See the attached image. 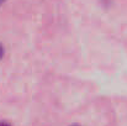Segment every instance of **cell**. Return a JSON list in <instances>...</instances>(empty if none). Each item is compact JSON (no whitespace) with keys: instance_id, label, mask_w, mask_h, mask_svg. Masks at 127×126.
<instances>
[{"instance_id":"1","label":"cell","mask_w":127,"mask_h":126,"mask_svg":"<svg viewBox=\"0 0 127 126\" xmlns=\"http://www.w3.org/2000/svg\"><path fill=\"white\" fill-rule=\"evenodd\" d=\"M2 56H4V47L0 44V59L2 58Z\"/></svg>"},{"instance_id":"3","label":"cell","mask_w":127,"mask_h":126,"mask_svg":"<svg viewBox=\"0 0 127 126\" xmlns=\"http://www.w3.org/2000/svg\"><path fill=\"white\" fill-rule=\"evenodd\" d=\"M74 126H77V125H74Z\"/></svg>"},{"instance_id":"2","label":"cell","mask_w":127,"mask_h":126,"mask_svg":"<svg viewBox=\"0 0 127 126\" xmlns=\"http://www.w3.org/2000/svg\"><path fill=\"white\" fill-rule=\"evenodd\" d=\"M0 126H10L7 123H0Z\"/></svg>"}]
</instances>
